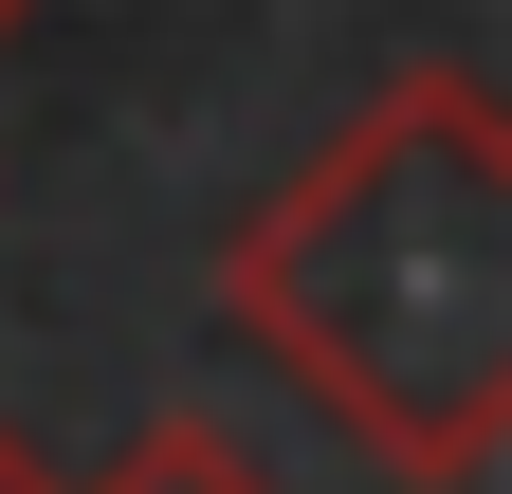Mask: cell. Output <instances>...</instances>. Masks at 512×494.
<instances>
[{
    "label": "cell",
    "mask_w": 512,
    "mask_h": 494,
    "mask_svg": "<svg viewBox=\"0 0 512 494\" xmlns=\"http://www.w3.org/2000/svg\"><path fill=\"white\" fill-rule=\"evenodd\" d=\"M19 19H37V0H0V55H19Z\"/></svg>",
    "instance_id": "4"
},
{
    "label": "cell",
    "mask_w": 512,
    "mask_h": 494,
    "mask_svg": "<svg viewBox=\"0 0 512 494\" xmlns=\"http://www.w3.org/2000/svg\"><path fill=\"white\" fill-rule=\"evenodd\" d=\"M0 494H55V476H37V440H19V421H0Z\"/></svg>",
    "instance_id": "3"
},
{
    "label": "cell",
    "mask_w": 512,
    "mask_h": 494,
    "mask_svg": "<svg viewBox=\"0 0 512 494\" xmlns=\"http://www.w3.org/2000/svg\"><path fill=\"white\" fill-rule=\"evenodd\" d=\"M220 312L348 421L366 476L476 494L512 458V92L476 55H403L220 238Z\"/></svg>",
    "instance_id": "1"
},
{
    "label": "cell",
    "mask_w": 512,
    "mask_h": 494,
    "mask_svg": "<svg viewBox=\"0 0 512 494\" xmlns=\"http://www.w3.org/2000/svg\"><path fill=\"white\" fill-rule=\"evenodd\" d=\"M74 494H275V458H256V440H220L202 403H165V421H128V440H110Z\"/></svg>",
    "instance_id": "2"
}]
</instances>
